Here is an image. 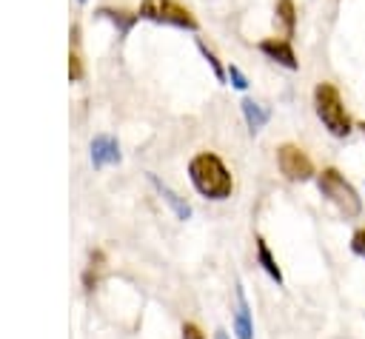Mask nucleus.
I'll use <instances>...</instances> for the list:
<instances>
[{
    "mask_svg": "<svg viewBox=\"0 0 365 339\" xmlns=\"http://www.w3.org/2000/svg\"><path fill=\"white\" fill-rule=\"evenodd\" d=\"M188 179L205 199H228L234 191V177L214 151H200L188 162Z\"/></svg>",
    "mask_w": 365,
    "mask_h": 339,
    "instance_id": "obj_1",
    "label": "nucleus"
},
{
    "mask_svg": "<svg viewBox=\"0 0 365 339\" xmlns=\"http://www.w3.org/2000/svg\"><path fill=\"white\" fill-rule=\"evenodd\" d=\"M314 111H317L319 122L325 125V131L331 137L345 140L354 131L351 114H348V108L342 103V94H339V88L334 83H325V80L317 83V88H314Z\"/></svg>",
    "mask_w": 365,
    "mask_h": 339,
    "instance_id": "obj_2",
    "label": "nucleus"
},
{
    "mask_svg": "<svg viewBox=\"0 0 365 339\" xmlns=\"http://www.w3.org/2000/svg\"><path fill=\"white\" fill-rule=\"evenodd\" d=\"M317 188H319V194H322L345 219L362 214V199H359L356 188H354L336 168H322V171L317 174Z\"/></svg>",
    "mask_w": 365,
    "mask_h": 339,
    "instance_id": "obj_3",
    "label": "nucleus"
},
{
    "mask_svg": "<svg viewBox=\"0 0 365 339\" xmlns=\"http://www.w3.org/2000/svg\"><path fill=\"white\" fill-rule=\"evenodd\" d=\"M137 14L143 20L151 23H163V26H174V28H185V31H197L200 23L191 14V9H185L177 0H140Z\"/></svg>",
    "mask_w": 365,
    "mask_h": 339,
    "instance_id": "obj_4",
    "label": "nucleus"
},
{
    "mask_svg": "<svg viewBox=\"0 0 365 339\" xmlns=\"http://www.w3.org/2000/svg\"><path fill=\"white\" fill-rule=\"evenodd\" d=\"M277 165H279L282 177L291 179V182H305V179L317 177L311 157H308L299 145H294V142H282V145L277 148Z\"/></svg>",
    "mask_w": 365,
    "mask_h": 339,
    "instance_id": "obj_5",
    "label": "nucleus"
},
{
    "mask_svg": "<svg viewBox=\"0 0 365 339\" xmlns=\"http://www.w3.org/2000/svg\"><path fill=\"white\" fill-rule=\"evenodd\" d=\"M259 51H262L268 60H274L277 66L288 68V71H297V68H299L297 51H294V46H291L288 37H265V40H259Z\"/></svg>",
    "mask_w": 365,
    "mask_h": 339,
    "instance_id": "obj_6",
    "label": "nucleus"
},
{
    "mask_svg": "<svg viewBox=\"0 0 365 339\" xmlns=\"http://www.w3.org/2000/svg\"><path fill=\"white\" fill-rule=\"evenodd\" d=\"M120 162V145L114 137L108 134H100L91 140V165L94 168H106V165H114Z\"/></svg>",
    "mask_w": 365,
    "mask_h": 339,
    "instance_id": "obj_7",
    "label": "nucleus"
},
{
    "mask_svg": "<svg viewBox=\"0 0 365 339\" xmlns=\"http://www.w3.org/2000/svg\"><path fill=\"white\" fill-rule=\"evenodd\" d=\"M234 333L237 339H251L254 336V325H251V308L248 299L242 293V288H237V311H234Z\"/></svg>",
    "mask_w": 365,
    "mask_h": 339,
    "instance_id": "obj_8",
    "label": "nucleus"
},
{
    "mask_svg": "<svg viewBox=\"0 0 365 339\" xmlns=\"http://www.w3.org/2000/svg\"><path fill=\"white\" fill-rule=\"evenodd\" d=\"M148 182H151V185L160 191V197L171 205V211L177 214V219H188V217H191V205H188L177 191H171L165 182H160V179H157V174H148Z\"/></svg>",
    "mask_w": 365,
    "mask_h": 339,
    "instance_id": "obj_9",
    "label": "nucleus"
},
{
    "mask_svg": "<svg viewBox=\"0 0 365 339\" xmlns=\"http://www.w3.org/2000/svg\"><path fill=\"white\" fill-rule=\"evenodd\" d=\"M240 108H242V117H245V125H248V131L251 134H257L265 122H268V108L262 105V103H257V100H251V97H242V103H240Z\"/></svg>",
    "mask_w": 365,
    "mask_h": 339,
    "instance_id": "obj_10",
    "label": "nucleus"
},
{
    "mask_svg": "<svg viewBox=\"0 0 365 339\" xmlns=\"http://www.w3.org/2000/svg\"><path fill=\"white\" fill-rule=\"evenodd\" d=\"M274 17L282 26V37L291 40L294 31H297V6H294V0H277L274 3Z\"/></svg>",
    "mask_w": 365,
    "mask_h": 339,
    "instance_id": "obj_11",
    "label": "nucleus"
},
{
    "mask_svg": "<svg viewBox=\"0 0 365 339\" xmlns=\"http://www.w3.org/2000/svg\"><path fill=\"white\" fill-rule=\"evenodd\" d=\"M254 245H257V262L262 265V271H265L277 285H282V271H279V265H277V259H274V254H271L268 242H265L262 236H257V239H254Z\"/></svg>",
    "mask_w": 365,
    "mask_h": 339,
    "instance_id": "obj_12",
    "label": "nucleus"
},
{
    "mask_svg": "<svg viewBox=\"0 0 365 339\" xmlns=\"http://www.w3.org/2000/svg\"><path fill=\"white\" fill-rule=\"evenodd\" d=\"M100 17H106V20H111L114 26H117V31L120 34H128L131 31V26L140 20V14L137 11H125V9H111V6H103L100 11H97Z\"/></svg>",
    "mask_w": 365,
    "mask_h": 339,
    "instance_id": "obj_13",
    "label": "nucleus"
},
{
    "mask_svg": "<svg viewBox=\"0 0 365 339\" xmlns=\"http://www.w3.org/2000/svg\"><path fill=\"white\" fill-rule=\"evenodd\" d=\"M197 48H200V54H202V60L208 63V68L214 71V77H217V83H225V80H228V74H225V66H222V63L217 60V54H214V51H211V48H208V46L202 43V40H197Z\"/></svg>",
    "mask_w": 365,
    "mask_h": 339,
    "instance_id": "obj_14",
    "label": "nucleus"
},
{
    "mask_svg": "<svg viewBox=\"0 0 365 339\" xmlns=\"http://www.w3.org/2000/svg\"><path fill=\"white\" fill-rule=\"evenodd\" d=\"M225 74H228V83H231L234 88H240V91H245V88H248V77L242 74V68H240V66L228 63V66H225Z\"/></svg>",
    "mask_w": 365,
    "mask_h": 339,
    "instance_id": "obj_15",
    "label": "nucleus"
},
{
    "mask_svg": "<svg viewBox=\"0 0 365 339\" xmlns=\"http://www.w3.org/2000/svg\"><path fill=\"white\" fill-rule=\"evenodd\" d=\"M68 77H71V83L83 80V60H80V54H77V51H71V54H68Z\"/></svg>",
    "mask_w": 365,
    "mask_h": 339,
    "instance_id": "obj_16",
    "label": "nucleus"
},
{
    "mask_svg": "<svg viewBox=\"0 0 365 339\" xmlns=\"http://www.w3.org/2000/svg\"><path fill=\"white\" fill-rule=\"evenodd\" d=\"M351 251H354L356 256H362V259H365V228L354 231V236H351Z\"/></svg>",
    "mask_w": 365,
    "mask_h": 339,
    "instance_id": "obj_17",
    "label": "nucleus"
},
{
    "mask_svg": "<svg viewBox=\"0 0 365 339\" xmlns=\"http://www.w3.org/2000/svg\"><path fill=\"white\" fill-rule=\"evenodd\" d=\"M182 339H205V333H202L194 322H185V325H182Z\"/></svg>",
    "mask_w": 365,
    "mask_h": 339,
    "instance_id": "obj_18",
    "label": "nucleus"
},
{
    "mask_svg": "<svg viewBox=\"0 0 365 339\" xmlns=\"http://www.w3.org/2000/svg\"><path fill=\"white\" fill-rule=\"evenodd\" d=\"M214 339H228V333H225V330H217V333H214Z\"/></svg>",
    "mask_w": 365,
    "mask_h": 339,
    "instance_id": "obj_19",
    "label": "nucleus"
},
{
    "mask_svg": "<svg viewBox=\"0 0 365 339\" xmlns=\"http://www.w3.org/2000/svg\"><path fill=\"white\" fill-rule=\"evenodd\" d=\"M356 128H359V131L365 134V120H362V122H356Z\"/></svg>",
    "mask_w": 365,
    "mask_h": 339,
    "instance_id": "obj_20",
    "label": "nucleus"
},
{
    "mask_svg": "<svg viewBox=\"0 0 365 339\" xmlns=\"http://www.w3.org/2000/svg\"><path fill=\"white\" fill-rule=\"evenodd\" d=\"M77 3H86V0H77Z\"/></svg>",
    "mask_w": 365,
    "mask_h": 339,
    "instance_id": "obj_21",
    "label": "nucleus"
}]
</instances>
